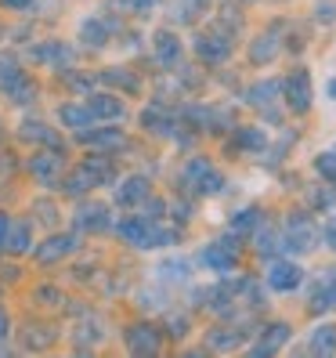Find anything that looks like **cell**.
Masks as SVG:
<instances>
[{"instance_id": "6da1fadb", "label": "cell", "mask_w": 336, "mask_h": 358, "mask_svg": "<svg viewBox=\"0 0 336 358\" xmlns=\"http://www.w3.org/2000/svg\"><path fill=\"white\" fill-rule=\"evenodd\" d=\"M184 185L192 188V192L214 196V192H221V188H224V178H221L206 159H192V163L184 166Z\"/></svg>"}, {"instance_id": "7a4b0ae2", "label": "cell", "mask_w": 336, "mask_h": 358, "mask_svg": "<svg viewBox=\"0 0 336 358\" xmlns=\"http://www.w3.org/2000/svg\"><path fill=\"white\" fill-rule=\"evenodd\" d=\"M319 243V228H314L307 217H293L286 224V236H282V250H293V254H307Z\"/></svg>"}, {"instance_id": "3957f363", "label": "cell", "mask_w": 336, "mask_h": 358, "mask_svg": "<svg viewBox=\"0 0 336 358\" xmlns=\"http://www.w3.org/2000/svg\"><path fill=\"white\" fill-rule=\"evenodd\" d=\"M300 282H304V271H300V264H293V261H275L268 268V286L275 293H293Z\"/></svg>"}, {"instance_id": "277c9868", "label": "cell", "mask_w": 336, "mask_h": 358, "mask_svg": "<svg viewBox=\"0 0 336 358\" xmlns=\"http://www.w3.org/2000/svg\"><path fill=\"white\" fill-rule=\"evenodd\" d=\"M282 87H286V101H289L297 113H307V109H311V76H307L304 69L289 73Z\"/></svg>"}, {"instance_id": "5b68a950", "label": "cell", "mask_w": 336, "mask_h": 358, "mask_svg": "<svg viewBox=\"0 0 336 358\" xmlns=\"http://www.w3.org/2000/svg\"><path fill=\"white\" fill-rule=\"evenodd\" d=\"M76 228H80V231H109V228H112L109 206H101V203H83L80 214H76Z\"/></svg>"}, {"instance_id": "8992f818", "label": "cell", "mask_w": 336, "mask_h": 358, "mask_svg": "<svg viewBox=\"0 0 336 358\" xmlns=\"http://www.w3.org/2000/svg\"><path fill=\"white\" fill-rule=\"evenodd\" d=\"M199 261H203L206 268H214V271H221V275H228V271L235 268V250H228L224 243H217V246H206Z\"/></svg>"}, {"instance_id": "52a82bcc", "label": "cell", "mask_w": 336, "mask_h": 358, "mask_svg": "<svg viewBox=\"0 0 336 358\" xmlns=\"http://www.w3.org/2000/svg\"><path fill=\"white\" fill-rule=\"evenodd\" d=\"M196 55L203 62H224L228 55H232V44H228L224 36H199L196 40Z\"/></svg>"}, {"instance_id": "ba28073f", "label": "cell", "mask_w": 336, "mask_h": 358, "mask_svg": "<svg viewBox=\"0 0 336 358\" xmlns=\"http://www.w3.org/2000/svg\"><path fill=\"white\" fill-rule=\"evenodd\" d=\"M286 341H289V326L275 322V326H268V329H264V341H261V344H254L249 351H254V355H275Z\"/></svg>"}, {"instance_id": "9c48e42d", "label": "cell", "mask_w": 336, "mask_h": 358, "mask_svg": "<svg viewBox=\"0 0 336 358\" xmlns=\"http://www.w3.org/2000/svg\"><path fill=\"white\" fill-rule=\"evenodd\" d=\"M181 58V44H177V36L170 29H163L156 36V62L159 66H174V62Z\"/></svg>"}, {"instance_id": "30bf717a", "label": "cell", "mask_w": 336, "mask_h": 358, "mask_svg": "<svg viewBox=\"0 0 336 358\" xmlns=\"http://www.w3.org/2000/svg\"><path fill=\"white\" fill-rule=\"evenodd\" d=\"M145 196H149V181H145V178H127V181H123V188L116 192V203L134 206V203H141Z\"/></svg>"}, {"instance_id": "8fae6325", "label": "cell", "mask_w": 336, "mask_h": 358, "mask_svg": "<svg viewBox=\"0 0 336 358\" xmlns=\"http://www.w3.org/2000/svg\"><path fill=\"white\" fill-rule=\"evenodd\" d=\"M131 351H134V355H156V351H159V336H156L149 326L131 329Z\"/></svg>"}, {"instance_id": "7c38bea8", "label": "cell", "mask_w": 336, "mask_h": 358, "mask_svg": "<svg viewBox=\"0 0 336 358\" xmlns=\"http://www.w3.org/2000/svg\"><path fill=\"white\" fill-rule=\"evenodd\" d=\"M279 91H282V83L264 80V83H257V87H249V91H246V101H249V105H257V109H268V105L279 98Z\"/></svg>"}, {"instance_id": "4fadbf2b", "label": "cell", "mask_w": 336, "mask_h": 358, "mask_svg": "<svg viewBox=\"0 0 336 358\" xmlns=\"http://www.w3.org/2000/svg\"><path fill=\"white\" fill-rule=\"evenodd\" d=\"M311 308H314V311H329V308H336V271H333L329 279L319 282V289H314V297H311Z\"/></svg>"}, {"instance_id": "5bb4252c", "label": "cell", "mask_w": 336, "mask_h": 358, "mask_svg": "<svg viewBox=\"0 0 336 358\" xmlns=\"http://www.w3.org/2000/svg\"><path fill=\"white\" fill-rule=\"evenodd\" d=\"M69 250H76V239H73V236H58V239H48L44 250H40L36 257L44 261V264H51V261H58V257H66Z\"/></svg>"}, {"instance_id": "9a60e30c", "label": "cell", "mask_w": 336, "mask_h": 358, "mask_svg": "<svg viewBox=\"0 0 336 358\" xmlns=\"http://www.w3.org/2000/svg\"><path fill=\"white\" fill-rule=\"evenodd\" d=\"M4 250H11V254H26V250H29V224H26V221H15V224L8 228Z\"/></svg>"}, {"instance_id": "2e32d148", "label": "cell", "mask_w": 336, "mask_h": 358, "mask_svg": "<svg viewBox=\"0 0 336 358\" xmlns=\"http://www.w3.org/2000/svg\"><path fill=\"white\" fill-rule=\"evenodd\" d=\"M311 355H336V326H319L311 333Z\"/></svg>"}, {"instance_id": "e0dca14e", "label": "cell", "mask_w": 336, "mask_h": 358, "mask_svg": "<svg viewBox=\"0 0 336 358\" xmlns=\"http://www.w3.org/2000/svg\"><path fill=\"white\" fill-rule=\"evenodd\" d=\"M249 55H254V62H257V66H264V62H271V58L279 55V33L271 29V33L257 36V44H254V51H249Z\"/></svg>"}, {"instance_id": "ac0fdd59", "label": "cell", "mask_w": 336, "mask_h": 358, "mask_svg": "<svg viewBox=\"0 0 336 358\" xmlns=\"http://www.w3.org/2000/svg\"><path fill=\"white\" fill-rule=\"evenodd\" d=\"M80 36H83V44L101 48L105 36H109V26H105L101 18H83V22H80Z\"/></svg>"}, {"instance_id": "d6986e66", "label": "cell", "mask_w": 336, "mask_h": 358, "mask_svg": "<svg viewBox=\"0 0 336 358\" xmlns=\"http://www.w3.org/2000/svg\"><path fill=\"white\" fill-rule=\"evenodd\" d=\"M29 171L44 181V185H54V178H58V171H61V159H58V156H36V159L29 163Z\"/></svg>"}, {"instance_id": "ffe728a7", "label": "cell", "mask_w": 336, "mask_h": 358, "mask_svg": "<svg viewBox=\"0 0 336 358\" xmlns=\"http://www.w3.org/2000/svg\"><path fill=\"white\" fill-rule=\"evenodd\" d=\"M80 141L101 145V149H119V145H123V134H119V131H80Z\"/></svg>"}, {"instance_id": "44dd1931", "label": "cell", "mask_w": 336, "mask_h": 358, "mask_svg": "<svg viewBox=\"0 0 336 358\" xmlns=\"http://www.w3.org/2000/svg\"><path fill=\"white\" fill-rule=\"evenodd\" d=\"M61 120H66L69 127H76V131H87L94 113H91V105H87V109H83V105H66V109H61Z\"/></svg>"}, {"instance_id": "7402d4cb", "label": "cell", "mask_w": 336, "mask_h": 358, "mask_svg": "<svg viewBox=\"0 0 336 358\" xmlns=\"http://www.w3.org/2000/svg\"><path fill=\"white\" fill-rule=\"evenodd\" d=\"M36 58L51 62V66H69V62H73V51L61 48V44H44V48H36Z\"/></svg>"}, {"instance_id": "603a6c76", "label": "cell", "mask_w": 336, "mask_h": 358, "mask_svg": "<svg viewBox=\"0 0 336 358\" xmlns=\"http://www.w3.org/2000/svg\"><path fill=\"white\" fill-rule=\"evenodd\" d=\"M91 113L105 116V120H119L123 116V105L116 98H91Z\"/></svg>"}, {"instance_id": "cb8c5ba5", "label": "cell", "mask_w": 336, "mask_h": 358, "mask_svg": "<svg viewBox=\"0 0 336 358\" xmlns=\"http://www.w3.org/2000/svg\"><path fill=\"white\" fill-rule=\"evenodd\" d=\"M188 261H163L159 264V279H166V282H184L188 279Z\"/></svg>"}, {"instance_id": "d4e9b609", "label": "cell", "mask_w": 336, "mask_h": 358, "mask_svg": "<svg viewBox=\"0 0 336 358\" xmlns=\"http://www.w3.org/2000/svg\"><path fill=\"white\" fill-rule=\"evenodd\" d=\"M18 76V58L11 55V51H0V87H8V83H15Z\"/></svg>"}, {"instance_id": "484cf974", "label": "cell", "mask_w": 336, "mask_h": 358, "mask_svg": "<svg viewBox=\"0 0 336 358\" xmlns=\"http://www.w3.org/2000/svg\"><path fill=\"white\" fill-rule=\"evenodd\" d=\"M239 341H242V333H232V329L210 333V348H217V351H232V348H239Z\"/></svg>"}, {"instance_id": "4316f807", "label": "cell", "mask_w": 336, "mask_h": 358, "mask_svg": "<svg viewBox=\"0 0 336 358\" xmlns=\"http://www.w3.org/2000/svg\"><path fill=\"white\" fill-rule=\"evenodd\" d=\"M254 228H261V210H242V214H235V221H232V231L235 236H242V231H254Z\"/></svg>"}, {"instance_id": "83f0119b", "label": "cell", "mask_w": 336, "mask_h": 358, "mask_svg": "<svg viewBox=\"0 0 336 358\" xmlns=\"http://www.w3.org/2000/svg\"><path fill=\"white\" fill-rule=\"evenodd\" d=\"M18 134H22V141H48V145L58 141V138L44 127V123H22V131H18Z\"/></svg>"}, {"instance_id": "f1b7e54d", "label": "cell", "mask_w": 336, "mask_h": 358, "mask_svg": "<svg viewBox=\"0 0 336 358\" xmlns=\"http://www.w3.org/2000/svg\"><path fill=\"white\" fill-rule=\"evenodd\" d=\"M239 145H242V149H249V152H254V149H264V145H268V134L257 131V127H242V131H239Z\"/></svg>"}, {"instance_id": "f546056e", "label": "cell", "mask_w": 336, "mask_h": 358, "mask_svg": "<svg viewBox=\"0 0 336 358\" xmlns=\"http://www.w3.org/2000/svg\"><path fill=\"white\" fill-rule=\"evenodd\" d=\"M101 80H105V83H116V87H127V91H138V80L127 76V69H105Z\"/></svg>"}, {"instance_id": "4dcf8cb0", "label": "cell", "mask_w": 336, "mask_h": 358, "mask_svg": "<svg viewBox=\"0 0 336 358\" xmlns=\"http://www.w3.org/2000/svg\"><path fill=\"white\" fill-rule=\"evenodd\" d=\"M4 91H8V94H11V98H15L18 105H26V101H29V98L36 94V87H33V83H26L22 76H18L15 83H8V87H4Z\"/></svg>"}, {"instance_id": "1f68e13d", "label": "cell", "mask_w": 336, "mask_h": 358, "mask_svg": "<svg viewBox=\"0 0 336 358\" xmlns=\"http://www.w3.org/2000/svg\"><path fill=\"white\" fill-rule=\"evenodd\" d=\"M314 171H319L326 181H336V152H322L314 159Z\"/></svg>"}, {"instance_id": "d6a6232c", "label": "cell", "mask_w": 336, "mask_h": 358, "mask_svg": "<svg viewBox=\"0 0 336 358\" xmlns=\"http://www.w3.org/2000/svg\"><path fill=\"white\" fill-rule=\"evenodd\" d=\"M279 243V236H275V231H271V228H261V236H257V250H261V254L268 257V254H275V246Z\"/></svg>"}, {"instance_id": "836d02e7", "label": "cell", "mask_w": 336, "mask_h": 358, "mask_svg": "<svg viewBox=\"0 0 336 358\" xmlns=\"http://www.w3.org/2000/svg\"><path fill=\"white\" fill-rule=\"evenodd\" d=\"M210 8V0H184V8H181V15L177 18H192V15H203Z\"/></svg>"}, {"instance_id": "e575fe53", "label": "cell", "mask_w": 336, "mask_h": 358, "mask_svg": "<svg viewBox=\"0 0 336 358\" xmlns=\"http://www.w3.org/2000/svg\"><path fill=\"white\" fill-rule=\"evenodd\" d=\"M314 15H319V22H333V18H336V0H322V4L319 8H314Z\"/></svg>"}, {"instance_id": "d590c367", "label": "cell", "mask_w": 336, "mask_h": 358, "mask_svg": "<svg viewBox=\"0 0 336 358\" xmlns=\"http://www.w3.org/2000/svg\"><path fill=\"white\" fill-rule=\"evenodd\" d=\"M326 246H329V250H336V217L326 224Z\"/></svg>"}, {"instance_id": "8d00e7d4", "label": "cell", "mask_w": 336, "mask_h": 358, "mask_svg": "<svg viewBox=\"0 0 336 358\" xmlns=\"http://www.w3.org/2000/svg\"><path fill=\"white\" fill-rule=\"evenodd\" d=\"M8 228H11L8 214H0V246H4V236H8Z\"/></svg>"}, {"instance_id": "74e56055", "label": "cell", "mask_w": 336, "mask_h": 358, "mask_svg": "<svg viewBox=\"0 0 336 358\" xmlns=\"http://www.w3.org/2000/svg\"><path fill=\"white\" fill-rule=\"evenodd\" d=\"M4 8H29V0H0Z\"/></svg>"}, {"instance_id": "f35d334b", "label": "cell", "mask_w": 336, "mask_h": 358, "mask_svg": "<svg viewBox=\"0 0 336 358\" xmlns=\"http://www.w3.org/2000/svg\"><path fill=\"white\" fill-rule=\"evenodd\" d=\"M131 8H138V11H145V8H152V0H127Z\"/></svg>"}, {"instance_id": "ab89813d", "label": "cell", "mask_w": 336, "mask_h": 358, "mask_svg": "<svg viewBox=\"0 0 336 358\" xmlns=\"http://www.w3.org/2000/svg\"><path fill=\"white\" fill-rule=\"evenodd\" d=\"M4 336H8V315L0 311V341H4Z\"/></svg>"}, {"instance_id": "60d3db41", "label": "cell", "mask_w": 336, "mask_h": 358, "mask_svg": "<svg viewBox=\"0 0 336 358\" xmlns=\"http://www.w3.org/2000/svg\"><path fill=\"white\" fill-rule=\"evenodd\" d=\"M329 98H336V80H329Z\"/></svg>"}]
</instances>
